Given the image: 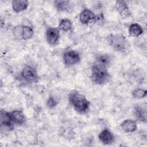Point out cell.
Instances as JSON below:
<instances>
[{
	"label": "cell",
	"instance_id": "cell-1",
	"mask_svg": "<svg viewBox=\"0 0 147 147\" xmlns=\"http://www.w3.org/2000/svg\"><path fill=\"white\" fill-rule=\"evenodd\" d=\"M68 100L74 109L79 113H85L89 109L90 102L78 91H72L69 94Z\"/></svg>",
	"mask_w": 147,
	"mask_h": 147
},
{
	"label": "cell",
	"instance_id": "cell-14",
	"mask_svg": "<svg viewBox=\"0 0 147 147\" xmlns=\"http://www.w3.org/2000/svg\"><path fill=\"white\" fill-rule=\"evenodd\" d=\"M134 114L136 119L142 122H146V110L141 106H136L134 109Z\"/></svg>",
	"mask_w": 147,
	"mask_h": 147
},
{
	"label": "cell",
	"instance_id": "cell-20",
	"mask_svg": "<svg viewBox=\"0 0 147 147\" xmlns=\"http://www.w3.org/2000/svg\"><path fill=\"white\" fill-rule=\"evenodd\" d=\"M147 91L142 88H136L132 91V96L136 99H141L146 96Z\"/></svg>",
	"mask_w": 147,
	"mask_h": 147
},
{
	"label": "cell",
	"instance_id": "cell-19",
	"mask_svg": "<svg viewBox=\"0 0 147 147\" xmlns=\"http://www.w3.org/2000/svg\"><path fill=\"white\" fill-rule=\"evenodd\" d=\"M96 63L107 67L110 63V56H108L107 55H100L96 58Z\"/></svg>",
	"mask_w": 147,
	"mask_h": 147
},
{
	"label": "cell",
	"instance_id": "cell-8",
	"mask_svg": "<svg viewBox=\"0 0 147 147\" xmlns=\"http://www.w3.org/2000/svg\"><path fill=\"white\" fill-rule=\"evenodd\" d=\"M10 118L13 123L21 125L26 121V117L24 113L21 110H13L9 112Z\"/></svg>",
	"mask_w": 147,
	"mask_h": 147
},
{
	"label": "cell",
	"instance_id": "cell-10",
	"mask_svg": "<svg viewBox=\"0 0 147 147\" xmlns=\"http://www.w3.org/2000/svg\"><path fill=\"white\" fill-rule=\"evenodd\" d=\"M99 139L103 144L109 145L114 141V137L110 130L105 129L100 132L99 134Z\"/></svg>",
	"mask_w": 147,
	"mask_h": 147
},
{
	"label": "cell",
	"instance_id": "cell-4",
	"mask_svg": "<svg viewBox=\"0 0 147 147\" xmlns=\"http://www.w3.org/2000/svg\"><path fill=\"white\" fill-rule=\"evenodd\" d=\"M64 63L68 66H71L78 63L80 60V56L78 52L68 50L64 52L63 56Z\"/></svg>",
	"mask_w": 147,
	"mask_h": 147
},
{
	"label": "cell",
	"instance_id": "cell-17",
	"mask_svg": "<svg viewBox=\"0 0 147 147\" xmlns=\"http://www.w3.org/2000/svg\"><path fill=\"white\" fill-rule=\"evenodd\" d=\"M72 22L68 18H64L61 20L58 26L59 29L64 32L69 31L72 29Z\"/></svg>",
	"mask_w": 147,
	"mask_h": 147
},
{
	"label": "cell",
	"instance_id": "cell-9",
	"mask_svg": "<svg viewBox=\"0 0 147 147\" xmlns=\"http://www.w3.org/2000/svg\"><path fill=\"white\" fill-rule=\"evenodd\" d=\"M1 125L2 129L5 127L10 130L13 128V124L11 122L9 112L3 110L1 111Z\"/></svg>",
	"mask_w": 147,
	"mask_h": 147
},
{
	"label": "cell",
	"instance_id": "cell-6",
	"mask_svg": "<svg viewBox=\"0 0 147 147\" xmlns=\"http://www.w3.org/2000/svg\"><path fill=\"white\" fill-rule=\"evenodd\" d=\"M46 38L48 43L51 45H55L60 38V32L57 28L51 27L46 32Z\"/></svg>",
	"mask_w": 147,
	"mask_h": 147
},
{
	"label": "cell",
	"instance_id": "cell-7",
	"mask_svg": "<svg viewBox=\"0 0 147 147\" xmlns=\"http://www.w3.org/2000/svg\"><path fill=\"white\" fill-rule=\"evenodd\" d=\"M115 7L118 13L123 19L129 17L130 16V11L127 4L123 1H117Z\"/></svg>",
	"mask_w": 147,
	"mask_h": 147
},
{
	"label": "cell",
	"instance_id": "cell-15",
	"mask_svg": "<svg viewBox=\"0 0 147 147\" xmlns=\"http://www.w3.org/2000/svg\"><path fill=\"white\" fill-rule=\"evenodd\" d=\"M129 32L132 36L138 37L142 34L143 29L138 24L133 23L131 24L129 28Z\"/></svg>",
	"mask_w": 147,
	"mask_h": 147
},
{
	"label": "cell",
	"instance_id": "cell-16",
	"mask_svg": "<svg viewBox=\"0 0 147 147\" xmlns=\"http://www.w3.org/2000/svg\"><path fill=\"white\" fill-rule=\"evenodd\" d=\"M34 33L33 28L28 25L21 26V38L23 40H28L32 37Z\"/></svg>",
	"mask_w": 147,
	"mask_h": 147
},
{
	"label": "cell",
	"instance_id": "cell-11",
	"mask_svg": "<svg viewBox=\"0 0 147 147\" xmlns=\"http://www.w3.org/2000/svg\"><path fill=\"white\" fill-rule=\"evenodd\" d=\"M96 18V17L95 14L88 9L83 10L79 16V20L80 22L85 25L88 24L91 21L95 20Z\"/></svg>",
	"mask_w": 147,
	"mask_h": 147
},
{
	"label": "cell",
	"instance_id": "cell-21",
	"mask_svg": "<svg viewBox=\"0 0 147 147\" xmlns=\"http://www.w3.org/2000/svg\"><path fill=\"white\" fill-rule=\"evenodd\" d=\"M58 104V101L53 96H49L47 102V106L50 109L55 108Z\"/></svg>",
	"mask_w": 147,
	"mask_h": 147
},
{
	"label": "cell",
	"instance_id": "cell-2",
	"mask_svg": "<svg viewBox=\"0 0 147 147\" xmlns=\"http://www.w3.org/2000/svg\"><path fill=\"white\" fill-rule=\"evenodd\" d=\"M110 75L107 67L95 63L91 67V79L92 82L96 84H103L109 79Z\"/></svg>",
	"mask_w": 147,
	"mask_h": 147
},
{
	"label": "cell",
	"instance_id": "cell-5",
	"mask_svg": "<svg viewBox=\"0 0 147 147\" xmlns=\"http://www.w3.org/2000/svg\"><path fill=\"white\" fill-rule=\"evenodd\" d=\"M21 77L24 80L29 83L35 82L38 79L36 70L30 65H26L22 69Z\"/></svg>",
	"mask_w": 147,
	"mask_h": 147
},
{
	"label": "cell",
	"instance_id": "cell-13",
	"mask_svg": "<svg viewBox=\"0 0 147 147\" xmlns=\"http://www.w3.org/2000/svg\"><path fill=\"white\" fill-rule=\"evenodd\" d=\"M29 5V2L26 0H17L11 2L13 10L16 13H20L25 10Z\"/></svg>",
	"mask_w": 147,
	"mask_h": 147
},
{
	"label": "cell",
	"instance_id": "cell-12",
	"mask_svg": "<svg viewBox=\"0 0 147 147\" xmlns=\"http://www.w3.org/2000/svg\"><path fill=\"white\" fill-rule=\"evenodd\" d=\"M121 127L126 133H133L137 129V123L135 121L128 119L121 123Z\"/></svg>",
	"mask_w": 147,
	"mask_h": 147
},
{
	"label": "cell",
	"instance_id": "cell-3",
	"mask_svg": "<svg viewBox=\"0 0 147 147\" xmlns=\"http://www.w3.org/2000/svg\"><path fill=\"white\" fill-rule=\"evenodd\" d=\"M109 45L116 51H124L126 47V40L121 34H112L107 37Z\"/></svg>",
	"mask_w": 147,
	"mask_h": 147
},
{
	"label": "cell",
	"instance_id": "cell-18",
	"mask_svg": "<svg viewBox=\"0 0 147 147\" xmlns=\"http://www.w3.org/2000/svg\"><path fill=\"white\" fill-rule=\"evenodd\" d=\"M54 5L56 8L59 11L67 10L69 6V2L68 1H55Z\"/></svg>",
	"mask_w": 147,
	"mask_h": 147
}]
</instances>
